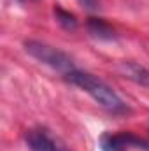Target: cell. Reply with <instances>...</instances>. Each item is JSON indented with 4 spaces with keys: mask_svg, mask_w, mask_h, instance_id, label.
Instances as JSON below:
<instances>
[{
    "mask_svg": "<svg viewBox=\"0 0 149 151\" xmlns=\"http://www.w3.org/2000/svg\"><path fill=\"white\" fill-rule=\"evenodd\" d=\"M65 77H67V81L70 84L84 90L93 100H97L107 111H123L125 109V104L117 97V93L112 90L111 86H107L104 81H100L98 77L88 74V72L75 70V69L70 70L69 74H65Z\"/></svg>",
    "mask_w": 149,
    "mask_h": 151,
    "instance_id": "obj_1",
    "label": "cell"
},
{
    "mask_svg": "<svg viewBox=\"0 0 149 151\" xmlns=\"http://www.w3.org/2000/svg\"><path fill=\"white\" fill-rule=\"evenodd\" d=\"M25 49H27V53L30 56H34L40 63L49 65L51 69H54L58 72L69 74L70 70H74L72 58L69 55H65L63 51L53 47V46H47V44L39 42V40H27L25 42Z\"/></svg>",
    "mask_w": 149,
    "mask_h": 151,
    "instance_id": "obj_2",
    "label": "cell"
},
{
    "mask_svg": "<svg viewBox=\"0 0 149 151\" xmlns=\"http://www.w3.org/2000/svg\"><path fill=\"white\" fill-rule=\"evenodd\" d=\"M100 146L104 151H126L130 146H144V142L130 134H105L100 139Z\"/></svg>",
    "mask_w": 149,
    "mask_h": 151,
    "instance_id": "obj_3",
    "label": "cell"
},
{
    "mask_svg": "<svg viewBox=\"0 0 149 151\" xmlns=\"http://www.w3.org/2000/svg\"><path fill=\"white\" fill-rule=\"evenodd\" d=\"M25 141L32 151H67L60 144H56L44 130H28Z\"/></svg>",
    "mask_w": 149,
    "mask_h": 151,
    "instance_id": "obj_4",
    "label": "cell"
},
{
    "mask_svg": "<svg viewBox=\"0 0 149 151\" xmlns=\"http://www.w3.org/2000/svg\"><path fill=\"white\" fill-rule=\"evenodd\" d=\"M86 28L88 32L98 40H114L116 39V32L111 25L100 18H88L86 21Z\"/></svg>",
    "mask_w": 149,
    "mask_h": 151,
    "instance_id": "obj_5",
    "label": "cell"
},
{
    "mask_svg": "<svg viewBox=\"0 0 149 151\" xmlns=\"http://www.w3.org/2000/svg\"><path fill=\"white\" fill-rule=\"evenodd\" d=\"M119 69H121L125 77L132 79L133 83H137V84H140L144 88H149V70L146 67L137 65L133 62H125V63H121Z\"/></svg>",
    "mask_w": 149,
    "mask_h": 151,
    "instance_id": "obj_6",
    "label": "cell"
},
{
    "mask_svg": "<svg viewBox=\"0 0 149 151\" xmlns=\"http://www.w3.org/2000/svg\"><path fill=\"white\" fill-rule=\"evenodd\" d=\"M54 16H56V21L65 28V30H75L77 28V19L72 12L62 9V7H54Z\"/></svg>",
    "mask_w": 149,
    "mask_h": 151,
    "instance_id": "obj_7",
    "label": "cell"
},
{
    "mask_svg": "<svg viewBox=\"0 0 149 151\" xmlns=\"http://www.w3.org/2000/svg\"><path fill=\"white\" fill-rule=\"evenodd\" d=\"M79 2H81V5L86 7V9H97V7H98V0H79Z\"/></svg>",
    "mask_w": 149,
    "mask_h": 151,
    "instance_id": "obj_8",
    "label": "cell"
}]
</instances>
